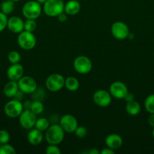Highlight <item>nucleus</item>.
Wrapping results in <instances>:
<instances>
[{
  "mask_svg": "<svg viewBox=\"0 0 154 154\" xmlns=\"http://www.w3.org/2000/svg\"><path fill=\"white\" fill-rule=\"evenodd\" d=\"M7 76L10 81H18L24 76V67L19 63L11 64L7 70Z\"/></svg>",
  "mask_w": 154,
  "mask_h": 154,
  "instance_id": "nucleus-15",
  "label": "nucleus"
},
{
  "mask_svg": "<svg viewBox=\"0 0 154 154\" xmlns=\"http://www.w3.org/2000/svg\"><path fill=\"white\" fill-rule=\"evenodd\" d=\"M65 3L63 0H47L43 4L42 11L50 17H57L64 12Z\"/></svg>",
  "mask_w": 154,
  "mask_h": 154,
  "instance_id": "nucleus-2",
  "label": "nucleus"
},
{
  "mask_svg": "<svg viewBox=\"0 0 154 154\" xmlns=\"http://www.w3.org/2000/svg\"><path fill=\"white\" fill-rule=\"evenodd\" d=\"M10 140V135L8 132L4 129L0 130V144H7Z\"/></svg>",
  "mask_w": 154,
  "mask_h": 154,
  "instance_id": "nucleus-32",
  "label": "nucleus"
},
{
  "mask_svg": "<svg viewBox=\"0 0 154 154\" xmlns=\"http://www.w3.org/2000/svg\"><path fill=\"white\" fill-rule=\"evenodd\" d=\"M21 54L16 51H12L8 55V60L9 63L11 64H16V63H19L21 61Z\"/></svg>",
  "mask_w": 154,
  "mask_h": 154,
  "instance_id": "nucleus-27",
  "label": "nucleus"
},
{
  "mask_svg": "<svg viewBox=\"0 0 154 154\" xmlns=\"http://www.w3.org/2000/svg\"><path fill=\"white\" fill-rule=\"evenodd\" d=\"M19 91V87H18V81H10L5 85L4 94L8 98H14V96L17 94Z\"/></svg>",
  "mask_w": 154,
  "mask_h": 154,
  "instance_id": "nucleus-19",
  "label": "nucleus"
},
{
  "mask_svg": "<svg viewBox=\"0 0 154 154\" xmlns=\"http://www.w3.org/2000/svg\"><path fill=\"white\" fill-rule=\"evenodd\" d=\"M101 154H114L115 150H112V149L109 148V147H107V148H104L101 151Z\"/></svg>",
  "mask_w": 154,
  "mask_h": 154,
  "instance_id": "nucleus-37",
  "label": "nucleus"
},
{
  "mask_svg": "<svg viewBox=\"0 0 154 154\" xmlns=\"http://www.w3.org/2000/svg\"><path fill=\"white\" fill-rule=\"evenodd\" d=\"M125 110H126V112L129 115L136 116L139 114V113L140 112L141 108H140V104L134 99V100L126 102Z\"/></svg>",
  "mask_w": 154,
  "mask_h": 154,
  "instance_id": "nucleus-20",
  "label": "nucleus"
},
{
  "mask_svg": "<svg viewBox=\"0 0 154 154\" xmlns=\"http://www.w3.org/2000/svg\"><path fill=\"white\" fill-rule=\"evenodd\" d=\"M42 12V5L36 0L27 2L22 8V14L26 19L36 20L41 16Z\"/></svg>",
  "mask_w": 154,
  "mask_h": 154,
  "instance_id": "nucleus-3",
  "label": "nucleus"
},
{
  "mask_svg": "<svg viewBox=\"0 0 154 154\" xmlns=\"http://www.w3.org/2000/svg\"><path fill=\"white\" fill-rule=\"evenodd\" d=\"M65 132L59 123H53L45 131V138L48 144L58 145L64 139Z\"/></svg>",
  "mask_w": 154,
  "mask_h": 154,
  "instance_id": "nucleus-1",
  "label": "nucleus"
},
{
  "mask_svg": "<svg viewBox=\"0 0 154 154\" xmlns=\"http://www.w3.org/2000/svg\"><path fill=\"white\" fill-rule=\"evenodd\" d=\"M44 138L43 133L42 131L37 129H31V130L27 134V141L30 144L33 146H37L42 142Z\"/></svg>",
  "mask_w": 154,
  "mask_h": 154,
  "instance_id": "nucleus-17",
  "label": "nucleus"
},
{
  "mask_svg": "<svg viewBox=\"0 0 154 154\" xmlns=\"http://www.w3.org/2000/svg\"><path fill=\"white\" fill-rule=\"evenodd\" d=\"M134 38V34H133V33H131V32H130V33H129V35H128V38H127V39H129V40H132V39Z\"/></svg>",
  "mask_w": 154,
  "mask_h": 154,
  "instance_id": "nucleus-41",
  "label": "nucleus"
},
{
  "mask_svg": "<svg viewBox=\"0 0 154 154\" xmlns=\"http://www.w3.org/2000/svg\"><path fill=\"white\" fill-rule=\"evenodd\" d=\"M152 138H154V128H153V130H152Z\"/></svg>",
  "mask_w": 154,
  "mask_h": 154,
  "instance_id": "nucleus-44",
  "label": "nucleus"
},
{
  "mask_svg": "<svg viewBox=\"0 0 154 154\" xmlns=\"http://www.w3.org/2000/svg\"><path fill=\"white\" fill-rule=\"evenodd\" d=\"M8 23V17L7 15L5 14L2 11H0V32L5 30V29L7 28Z\"/></svg>",
  "mask_w": 154,
  "mask_h": 154,
  "instance_id": "nucleus-33",
  "label": "nucleus"
},
{
  "mask_svg": "<svg viewBox=\"0 0 154 154\" xmlns=\"http://www.w3.org/2000/svg\"><path fill=\"white\" fill-rule=\"evenodd\" d=\"M45 97V91L43 88H37L36 89L34 92L32 93V99L33 100L43 101Z\"/></svg>",
  "mask_w": 154,
  "mask_h": 154,
  "instance_id": "nucleus-26",
  "label": "nucleus"
},
{
  "mask_svg": "<svg viewBox=\"0 0 154 154\" xmlns=\"http://www.w3.org/2000/svg\"><path fill=\"white\" fill-rule=\"evenodd\" d=\"M112 96L110 92L105 90H98L94 93L92 99L97 106L100 108H107L111 104Z\"/></svg>",
  "mask_w": 154,
  "mask_h": 154,
  "instance_id": "nucleus-9",
  "label": "nucleus"
},
{
  "mask_svg": "<svg viewBox=\"0 0 154 154\" xmlns=\"http://www.w3.org/2000/svg\"><path fill=\"white\" fill-rule=\"evenodd\" d=\"M24 93L19 90V91H18V93H17V94L14 96L13 99H17V100H19V101H21V102H22L23 99H24Z\"/></svg>",
  "mask_w": 154,
  "mask_h": 154,
  "instance_id": "nucleus-35",
  "label": "nucleus"
},
{
  "mask_svg": "<svg viewBox=\"0 0 154 154\" xmlns=\"http://www.w3.org/2000/svg\"><path fill=\"white\" fill-rule=\"evenodd\" d=\"M17 41L20 48L25 51L33 49L36 45V38L35 35L32 32L26 30H24L18 34Z\"/></svg>",
  "mask_w": 154,
  "mask_h": 154,
  "instance_id": "nucleus-4",
  "label": "nucleus"
},
{
  "mask_svg": "<svg viewBox=\"0 0 154 154\" xmlns=\"http://www.w3.org/2000/svg\"><path fill=\"white\" fill-rule=\"evenodd\" d=\"M59 124L63 131L67 133H74L79 126L77 119L73 115L69 114H65L60 117Z\"/></svg>",
  "mask_w": 154,
  "mask_h": 154,
  "instance_id": "nucleus-11",
  "label": "nucleus"
},
{
  "mask_svg": "<svg viewBox=\"0 0 154 154\" xmlns=\"http://www.w3.org/2000/svg\"><path fill=\"white\" fill-rule=\"evenodd\" d=\"M64 87L70 92H75L79 88V81L75 77H67L65 78Z\"/></svg>",
  "mask_w": 154,
  "mask_h": 154,
  "instance_id": "nucleus-21",
  "label": "nucleus"
},
{
  "mask_svg": "<svg viewBox=\"0 0 154 154\" xmlns=\"http://www.w3.org/2000/svg\"><path fill=\"white\" fill-rule=\"evenodd\" d=\"M134 95H133L132 93H129V92H128V94L125 96V97L124 98V100H125V102H130V101H132V100H134Z\"/></svg>",
  "mask_w": 154,
  "mask_h": 154,
  "instance_id": "nucleus-36",
  "label": "nucleus"
},
{
  "mask_svg": "<svg viewBox=\"0 0 154 154\" xmlns=\"http://www.w3.org/2000/svg\"><path fill=\"white\" fill-rule=\"evenodd\" d=\"M101 153V152L96 148H92L91 150H90L88 151V154H99Z\"/></svg>",
  "mask_w": 154,
  "mask_h": 154,
  "instance_id": "nucleus-40",
  "label": "nucleus"
},
{
  "mask_svg": "<svg viewBox=\"0 0 154 154\" xmlns=\"http://www.w3.org/2000/svg\"><path fill=\"white\" fill-rule=\"evenodd\" d=\"M7 28L11 32L19 34L24 30V21L19 17H11L8 19Z\"/></svg>",
  "mask_w": 154,
  "mask_h": 154,
  "instance_id": "nucleus-14",
  "label": "nucleus"
},
{
  "mask_svg": "<svg viewBox=\"0 0 154 154\" xmlns=\"http://www.w3.org/2000/svg\"><path fill=\"white\" fill-rule=\"evenodd\" d=\"M36 1H37L39 3V4H41V5H43L44 3H45V2L47 1V0H36Z\"/></svg>",
  "mask_w": 154,
  "mask_h": 154,
  "instance_id": "nucleus-42",
  "label": "nucleus"
},
{
  "mask_svg": "<svg viewBox=\"0 0 154 154\" xmlns=\"http://www.w3.org/2000/svg\"><path fill=\"white\" fill-rule=\"evenodd\" d=\"M16 150L11 144H3L0 145V154H15Z\"/></svg>",
  "mask_w": 154,
  "mask_h": 154,
  "instance_id": "nucleus-29",
  "label": "nucleus"
},
{
  "mask_svg": "<svg viewBox=\"0 0 154 154\" xmlns=\"http://www.w3.org/2000/svg\"><path fill=\"white\" fill-rule=\"evenodd\" d=\"M30 110L36 115L42 114L44 111V105L42 101L33 100L32 102Z\"/></svg>",
  "mask_w": 154,
  "mask_h": 154,
  "instance_id": "nucleus-25",
  "label": "nucleus"
},
{
  "mask_svg": "<svg viewBox=\"0 0 154 154\" xmlns=\"http://www.w3.org/2000/svg\"><path fill=\"white\" fill-rule=\"evenodd\" d=\"M45 153L47 154H60L61 150L56 144H48L45 150Z\"/></svg>",
  "mask_w": 154,
  "mask_h": 154,
  "instance_id": "nucleus-31",
  "label": "nucleus"
},
{
  "mask_svg": "<svg viewBox=\"0 0 154 154\" xmlns=\"http://www.w3.org/2000/svg\"><path fill=\"white\" fill-rule=\"evenodd\" d=\"M11 1L14 2H19V1H21V0H11Z\"/></svg>",
  "mask_w": 154,
  "mask_h": 154,
  "instance_id": "nucleus-43",
  "label": "nucleus"
},
{
  "mask_svg": "<svg viewBox=\"0 0 154 154\" xmlns=\"http://www.w3.org/2000/svg\"><path fill=\"white\" fill-rule=\"evenodd\" d=\"M67 16L68 15L66 14L65 12H63V13H61L60 14H59L57 17V19H58L59 22L64 23V22H66V20H67Z\"/></svg>",
  "mask_w": 154,
  "mask_h": 154,
  "instance_id": "nucleus-34",
  "label": "nucleus"
},
{
  "mask_svg": "<svg viewBox=\"0 0 154 154\" xmlns=\"http://www.w3.org/2000/svg\"><path fill=\"white\" fill-rule=\"evenodd\" d=\"M144 108L149 114H154V93L149 95L145 99Z\"/></svg>",
  "mask_w": 154,
  "mask_h": 154,
  "instance_id": "nucleus-24",
  "label": "nucleus"
},
{
  "mask_svg": "<svg viewBox=\"0 0 154 154\" xmlns=\"http://www.w3.org/2000/svg\"><path fill=\"white\" fill-rule=\"evenodd\" d=\"M81 10V5L77 0H69L65 3L64 12L69 16H75Z\"/></svg>",
  "mask_w": 154,
  "mask_h": 154,
  "instance_id": "nucleus-18",
  "label": "nucleus"
},
{
  "mask_svg": "<svg viewBox=\"0 0 154 154\" xmlns=\"http://www.w3.org/2000/svg\"><path fill=\"white\" fill-rule=\"evenodd\" d=\"M24 110L23 102L14 99L8 102L4 107L5 114L10 118L19 117Z\"/></svg>",
  "mask_w": 154,
  "mask_h": 154,
  "instance_id": "nucleus-7",
  "label": "nucleus"
},
{
  "mask_svg": "<svg viewBox=\"0 0 154 154\" xmlns=\"http://www.w3.org/2000/svg\"><path fill=\"white\" fill-rule=\"evenodd\" d=\"M73 68L80 75L88 74L92 69V62L86 56H78L73 61Z\"/></svg>",
  "mask_w": 154,
  "mask_h": 154,
  "instance_id": "nucleus-6",
  "label": "nucleus"
},
{
  "mask_svg": "<svg viewBox=\"0 0 154 154\" xmlns=\"http://www.w3.org/2000/svg\"><path fill=\"white\" fill-rule=\"evenodd\" d=\"M123 140L122 137L116 133H112L107 135L105 138V144L107 147L113 150H119L122 145Z\"/></svg>",
  "mask_w": 154,
  "mask_h": 154,
  "instance_id": "nucleus-16",
  "label": "nucleus"
},
{
  "mask_svg": "<svg viewBox=\"0 0 154 154\" xmlns=\"http://www.w3.org/2000/svg\"><path fill=\"white\" fill-rule=\"evenodd\" d=\"M148 123L149 126L154 128V114H149L148 117Z\"/></svg>",
  "mask_w": 154,
  "mask_h": 154,
  "instance_id": "nucleus-38",
  "label": "nucleus"
},
{
  "mask_svg": "<svg viewBox=\"0 0 154 154\" xmlns=\"http://www.w3.org/2000/svg\"><path fill=\"white\" fill-rule=\"evenodd\" d=\"M36 114L30 109H24L19 116V123L24 129H31L35 126Z\"/></svg>",
  "mask_w": 154,
  "mask_h": 154,
  "instance_id": "nucleus-10",
  "label": "nucleus"
},
{
  "mask_svg": "<svg viewBox=\"0 0 154 154\" xmlns=\"http://www.w3.org/2000/svg\"><path fill=\"white\" fill-rule=\"evenodd\" d=\"M74 133L75 134V136L79 138H83L87 135L88 134V129H86V127L82 126H80L76 128L75 131L74 132Z\"/></svg>",
  "mask_w": 154,
  "mask_h": 154,
  "instance_id": "nucleus-30",
  "label": "nucleus"
},
{
  "mask_svg": "<svg viewBox=\"0 0 154 154\" xmlns=\"http://www.w3.org/2000/svg\"><path fill=\"white\" fill-rule=\"evenodd\" d=\"M65 78L60 74L54 73L50 75L45 81V87L51 92H57L64 87Z\"/></svg>",
  "mask_w": 154,
  "mask_h": 154,
  "instance_id": "nucleus-5",
  "label": "nucleus"
},
{
  "mask_svg": "<svg viewBox=\"0 0 154 154\" xmlns=\"http://www.w3.org/2000/svg\"><path fill=\"white\" fill-rule=\"evenodd\" d=\"M31 104H32V102H30V101H25V102L23 103V105H24V109H30Z\"/></svg>",
  "mask_w": 154,
  "mask_h": 154,
  "instance_id": "nucleus-39",
  "label": "nucleus"
},
{
  "mask_svg": "<svg viewBox=\"0 0 154 154\" xmlns=\"http://www.w3.org/2000/svg\"><path fill=\"white\" fill-rule=\"evenodd\" d=\"M0 8H1V11L4 13L5 14H9L12 13L14 9V2L11 1V0L3 1L1 4V6H0Z\"/></svg>",
  "mask_w": 154,
  "mask_h": 154,
  "instance_id": "nucleus-22",
  "label": "nucleus"
},
{
  "mask_svg": "<svg viewBox=\"0 0 154 154\" xmlns=\"http://www.w3.org/2000/svg\"><path fill=\"white\" fill-rule=\"evenodd\" d=\"M111 34L117 40L127 39L130 33V30L127 24L122 21H116L111 26Z\"/></svg>",
  "mask_w": 154,
  "mask_h": 154,
  "instance_id": "nucleus-8",
  "label": "nucleus"
},
{
  "mask_svg": "<svg viewBox=\"0 0 154 154\" xmlns=\"http://www.w3.org/2000/svg\"><path fill=\"white\" fill-rule=\"evenodd\" d=\"M18 84L19 90L24 94H32L38 87L36 80L30 76H23Z\"/></svg>",
  "mask_w": 154,
  "mask_h": 154,
  "instance_id": "nucleus-12",
  "label": "nucleus"
},
{
  "mask_svg": "<svg viewBox=\"0 0 154 154\" xmlns=\"http://www.w3.org/2000/svg\"><path fill=\"white\" fill-rule=\"evenodd\" d=\"M49 120L47 118H45V117H41V118H39L36 120L34 127L36 129H39V130L42 131V132H45L49 127Z\"/></svg>",
  "mask_w": 154,
  "mask_h": 154,
  "instance_id": "nucleus-23",
  "label": "nucleus"
},
{
  "mask_svg": "<svg viewBox=\"0 0 154 154\" xmlns=\"http://www.w3.org/2000/svg\"><path fill=\"white\" fill-rule=\"evenodd\" d=\"M109 92L112 97L116 99H124L128 94V90L125 84L122 81H114L110 84Z\"/></svg>",
  "mask_w": 154,
  "mask_h": 154,
  "instance_id": "nucleus-13",
  "label": "nucleus"
},
{
  "mask_svg": "<svg viewBox=\"0 0 154 154\" xmlns=\"http://www.w3.org/2000/svg\"><path fill=\"white\" fill-rule=\"evenodd\" d=\"M37 27V23L36 22V20L33 19H27L24 21V30L29 32H33L36 30Z\"/></svg>",
  "mask_w": 154,
  "mask_h": 154,
  "instance_id": "nucleus-28",
  "label": "nucleus"
}]
</instances>
